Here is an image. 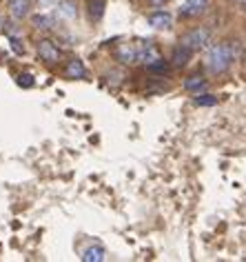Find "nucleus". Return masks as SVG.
Instances as JSON below:
<instances>
[{"label":"nucleus","mask_w":246,"mask_h":262,"mask_svg":"<svg viewBox=\"0 0 246 262\" xmlns=\"http://www.w3.org/2000/svg\"><path fill=\"white\" fill-rule=\"evenodd\" d=\"M9 42H11V49H14L18 56H22V54H24V47L20 45V40H18V36H11V38H9Z\"/></svg>","instance_id":"aec40b11"},{"label":"nucleus","mask_w":246,"mask_h":262,"mask_svg":"<svg viewBox=\"0 0 246 262\" xmlns=\"http://www.w3.org/2000/svg\"><path fill=\"white\" fill-rule=\"evenodd\" d=\"M34 0H9V16L16 20H24L31 16V7H34Z\"/></svg>","instance_id":"1a4fd4ad"},{"label":"nucleus","mask_w":246,"mask_h":262,"mask_svg":"<svg viewBox=\"0 0 246 262\" xmlns=\"http://www.w3.org/2000/svg\"><path fill=\"white\" fill-rule=\"evenodd\" d=\"M182 87L189 91V94L200 96V94H204V91L209 89V80H206L204 76H200V74H193V76H189V78H186V80L182 82Z\"/></svg>","instance_id":"9d476101"},{"label":"nucleus","mask_w":246,"mask_h":262,"mask_svg":"<svg viewBox=\"0 0 246 262\" xmlns=\"http://www.w3.org/2000/svg\"><path fill=\"white\" fill-rule=\"evenodd\" d=\"M113 58L120 64H135L138 62V45L133 42H120L113 49Z\"/></svg>","instance_id":"39448f33"},{"label":"nucleus","mask_w":246,"mask_h":262,"mask_svg":"<svg viewBox=\"0 0 246 262\" xmlns=\"http://www.w3.org/2000/svg\"><path fill=\"white\" fill-rule=\"evenodd\" d=\"M211 38H213V31L209 27H204V25H200V27H193V29L186 31V34H182V38H180V45L189 47L191 51H200V49L209 47Z\"/></svg>","instance_id":"f03ea898"},{"label":"nucleus","mask_w":246,"mask_h":262,"mask_svg":"<svg viewBox=\"0 0 246 262\" xmlns=\"http://www.w3.org/2000/svg\"><path fill=\"white\" fill-rule=\"evenodd\" d=\"M18 84H20V87H24V89H29V87H34V76H29V74H20L18 76Z\"/></svg>","instance_id":"6ab92c4d"},{"label":"nucleus","mask_w":246,"mask_h":262,"mask_svg":"<svg viewBox=\"0 0 246 262\" xmlns=\"http://www.w3.org/2000/svg\"><path fill=\"white\" fill-rule=\"evenodd\" d=\"M193 102H195L198 107H213V104H217V98L204 91V94H200V96L193 98Z\"/></svg>","instance_id":"f3484780"},{"label":"nucleus","mask_w":246,"mask_h":262,"mask_svg":"<svg viewBox=\"0 0 246 262\" xmlns=\"http://www.w3.org/2000/svg\"><path fill=\"white\" fill-rule=\"evenodd\" d=\"M107 11V0H87V16L91 23H100Z\"/></svg>","instance_id":"ddd939ff"},{"label":"nucleus","mask_w":246,"mask_h":262,"mask_svg":"<svg viewBox=\"0 0 246 262\" xmlns=\"http://www.w3.org/2000/svg\"><path fill=\"white\" fill-rule=\"evenodd\" d=\"M36 51H38V58H40L44 64H49V67H54V64H58L62 60L60 47H58L54 40H49V38H40L36 45Z\"/></svg>","instance_id":"7ed1b4c3"},{"label":"nucleus","mask_w":246,"mask_h":262,"mask_svg":"<svg viewBox=\"0 0 246 262\" xmlns=\"http://www.w3.org/2000/svg\"><path fill=\"white\" fill-rule=\"evenodd\" d=\"M158 60H162V54H160V49H158L155 42L146 40V42L138 45V62H142L146 67V64H153Z\"/></svg>","instance_id":"423d86ee"},{"label":"nucleus","mask_w":246,"mask_h":262,"mask_svg":"<svg viewBox=\"0 0 246 262\" xmlns=\"http://www.w3.org/2000/svg\"><path fill=\"white\" fill-rule=\"evenodd\" d=\"M209 11V0H184L180 7V18L189 20V18H200Z\"/></svg>","instance_id":"20e7f679"},{"label":"nucleus","mask_w":246,"mask_h":262,"mask_svg":"<svg viewBox=\"0 0 246 262\" xmlns=\"http://www.w3.org/2000/svg\"><path fill=\"white\" fill-rule=\"evenodd\" d=\"M58 14L62 18H67V20H76L78 18V3L76 0H60V5H58Z\"/></svg>","instance_id":"4468645a"},{"label":"nucleus","mask_w":246,"mask_h":262,"mask_svg":"<svg viewBox=\"0 0 246 262\" xmlns=\"http://www.w3.org/2000/svg\"><path fill=\"white\" fill-rule=\"evenodd\" d=\"M146 23L151 25L153 29H158V31H169L173 27V16L169 14V11H164V9H155V11H151V14L146 16Z\"/></svg>","instance_id":"0eeeda50"},{"label":"nucleus","mask_w":246,"mask_h":262,"mask_svg":"<svg viewBox=\"0 0 246 262\" xmlns=\"http://www.w3.org/2000/svg\"><path fill=\"white\" fill-rule=\"evenodd\" d=\"M149 5H151V7H155V9H162L164 7V5H169L171 0H146Z\"/></svg>","instance_id":"412c9836"},{"label":"nucleus","mask_w":246,"mask_h":262,"mask_svg":"<svg viewBox=\"0 0 246 262\" xmlns=\"http://www.w3.org/2000/svg\"><path fill=\"white\" fill-rule=\"evenodd\" d=\"M31 27H34L36 31H42V34H47V31H54L56 20H54V16H49V14H44V11H40V14L31 16Z\"/></svg>","instance_id":"9b49d317"},{"label":"nucleus","mask_w":246,"mask_h":262,"mask_svg":"<svg viewBox=\"0 0 246 262\" xmlns=\"http://www.w3.org/2000/svg\"><path fill=\"white\" fill-rule=\"evenodd\" d=\"M239 56V45L237 40H222V42H215L206 49V56H204V64L211 74H226L231 69V64L237 60Z\"/></svg>","instance_id":"f257e3e1"},{"label":"nucleus","mask_w":246,"mask_h":262,"mask_svg":"<svg viewBox=\"0 0 246 262\" xmlns=\"http://www.w3.org/2000/svg\"><path fill=\"white\" fill-rule=\"evenodd\" d=\"M36 7L40 11H49V9H56L58 5H60V0H34Z\"/></svg>","instance_id":"a211bd4d"},{"label":"nucleus","mask_w":246,"mask_h":262,"mask_svg":"<svg viewBox=\"0 0 246 262\" xmlns=\"http://www.w3.org/2000/svg\"><path fill=\"white\" fill-rule=\"evenodd\" d=\"M171 67H173V64H171V62H166L164 58H162V60L153 62V64H146V71H151V74H169Z\"/></svg>","instance_id":"dca6fc26"},{"label":"nucleus","mask_w":246,"mask_h":262,"mask_svg":"<svg viewBox=\"0 0 246 262\" xmlns=\"http://www.w3.org/2000/svg\"><path fill=\"white\" fill-rule=\"evenodd\" d=\"M87 74L89 71L80 58H69L67 64H64V69H62V76L69 78V80H82V78H87Z\"/></svg>","instance_id":"6e6552de"},{"label":"nucleus","mask_w":246,"mask_h":262,"mask_svg":"<svg viewBox=\"0 0 246 262\" xmlns=\"http://www.w3.org/2000/svg\"><path fill=\"white\" fill-rule=\"evenodd\" d=\"M193 54H195V51H191L189 47H184V45H178L171 54V64L173 67H186V64L191 62Z\"/></svg>","instance_id":"f8f14e48"},{"label":"nucleus","mask_w":246,"mask_h":262,"mask_svg":"<svg viewBox=\"0 0 246 262\" xmlns=\"http://www.w3.org/2000/svg\"><path fill=\"white\" fill-rule=\"evenodd\" d=\"M107 258V251L100 245H91L82 251V262H102Z\"/></svg>","instance_id":"2eb2a0df"}]
</instances>
